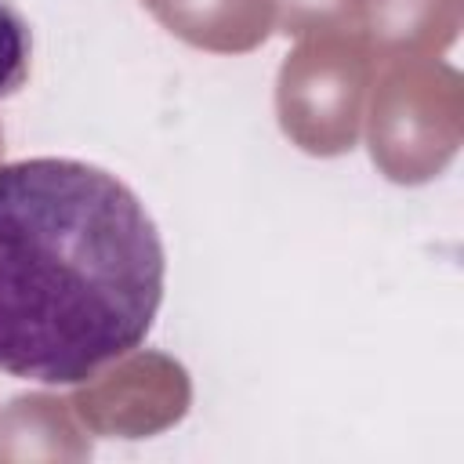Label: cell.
Segmentation results:
<instances>
[{
  "mask_svg": "<svg viewBox=\"0 0 464 464\" xmlns=\"http://www.w3.org/2000/svg\"><path fill=\"white\" fill-rule=\"evenodd\" d=\"M167 254L116 174L65 156L0 167V370L80 384L138 352L163 304Z\"/></svg>",
  "mask_w": 464,
  "mask_h": 464,
  "instance_id": "obj_1",
  "label": "cell"
},
{
  "mask_svg": "<svg viewBox=\"0 0 464 464\" xmlns=\"http://www.w3.org/2000/svg\"><path fill=\"white\" fill-rule=\"evenodd\" d=\"M29 58H33L29 22L7 0H0V98L14 94L25 83Z\"/></svg>",
  "mask_w": 464,
  "mask_h": 464,
  "instance_id": "obj_2",
  "label": "cell"
}]
</instances>
